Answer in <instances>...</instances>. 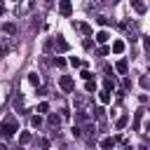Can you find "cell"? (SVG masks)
<instances>
[{"instance_id": "8992f818", "label": "cell", "mask_w": 150, "mask_h": 150, "mask_svg": "<svg viewBox=\"0 0 150 150\" xmlns=\"http://www.w3.org/2000/svg\"><path fill=\"white\" fill-rule=\"evenodd\" d=\"M59 12H61L63 16H70V14H73V5H70V0H61V5H59Z\"/></svg>"}, {"instance_id": "9c48e42d", "label": "cell", "mask_w": 150, "mask_h": 150, "mask_svg": "<svg viewBox=\"0 0 150 150\" xmlns=\"http://www.w3.org/2000/svg\"><path fill=\"white\" fill-rule=\"evenodd\" d=\"M94 38H96V42H98V45H105V42L110 40V33H108V30H98Z\"/></svg>"}, {"instance_id": "ba28073f", "label": "cell", "mask_w": 150, "mask_h": 150, "mask_svg": "<svg viewBox=\"0 0 150 150\" xmlns=\"http://www.w3.org/2000/svg\"><path fill=\"white\" fill-rule=\"evenodd\" d=\"M115 70H117L120 75H127V73H129V63H127L124 59H120V61L115 63Z\"/></svg>"}, {"instance_id": "9a60e30c", "label": "cell", "mask_w": 150, "mask_h": 150, "mask_svg": "<svg viewBox=\"0 0 150 150\" xmlns=\"http://www.w3.org/2000/svg\"><path fill=\"white\" fill-rule=\"evenodd\" d=\"M30 127L40 129V127H42V115H33V117H30Z\"/></svg>"}, {"instance_id": "ac0fdd59", "label": "cell", "mask_w": 150, "mask_h": 150, "mask_svg": "<svg viewBox=\"0 0 150 150\" xmlns=\"http://www.w3.org/2000/svg\"><path fill=\"white\" fill-rule=\"evenodd\" d=\"M0 28H2L5 33H9V35H14V33H16V26H14V23H2Z\"/></svg>"}, {"instance_id": "8fae6325", "label": "cell", "mask_w": 150, "mask_h": 150, "mask_svg": "<svg viewBox=\"0 0 150 150\" xmlns=\"http://www.w3.org/2000/svg\"><path fill=\"white\" fill-rule=\"evenodd\" d=\"M14 108H16L19 112H26V108H23V96H21V94L14 96Z\"/></svg>"}, {"instance_id": "d590c367", "label": "cell", "mask_w": 150, "mask_h": 150, "mask_svg": "<svg viewBox=\"0 0 150 150\" xmlns=\"http://www.w3.org/2000/svg\"><path fill=\"white\" fill-rule=\"evenodd\" d=\"M138 150H148V145H141V148H138Z\"/></svg>"}, {"instance_id": "f546056e", "label": "cell", "mask_w": 150, "mask_h": 150, "mask_svg": "<svg viewBox=\"0 0 150 150\" xmlns=\"http://www.w3.org/2000/svg\"><path fill=\"white\" fill-rule=\"evenodd\" d=\"M54 63H56L59 68H63V66H66V59H61V56H56V59H54Z\"/></svg>"}, {"instance_id": "4316f807", "label": "cell", "mask_w": 150, "mask_h": 150, "mask_svg": "<svg viewBox=\"0 0 150 150\" xmlns=\"http://www.w3.org/2000/svg\"><path fill=\"white\" fill-rule=\"evenodd\" d=\"M96 21H98L101 26H108V23H110V19H108V16H96Z\"/></svg>"}, {"instance_id": "8d00e7d4", "label": "cell", "mask_w": 150, "mask_h": 150, "mask_svg": "<svg viewBox=\"0 0 150 150\" xmlns=\"http://www.w3.org/2000/svg\"><path fill=\"white\" fill-rule=\"evenodd\" d=\"M14 150H23V148H14Z\"/></svg>"}, {"instance_id": "74e56055", "label": "cell", "mask_w": 150, "mask_h": 150, "mask_svg": "<svg viewBox=\"0 0 150 150\" xmlns=\"http://www.w3.org/2000/svg\"><path fill=\"white\" fill-rule=\"evenodd\" d=\"M112 2H117V0H112Z\"/></svg>"}, {"instance_id": "7c38bea8", "label": "cell", "mask_w": 150, "mask_h": 150, "mask_svg": "<svg viewBox=\"0 0 150 150\" xmlns=\"http://www.w3.org/2000/svg\"><path fill=\"white\" fill-rule=\"evenodd\" d=\"M112 145H115V138H112V136H105V138L101 141V148H103V150H112Z\"/></svg>"}, {"instance_id": "5bb4252c", "label": "cell", "mask_w": 150, "mask_h": 150, "mask_svg": "<svg viewBox=\"0 0 150 150\" xmlns=\"http://www.w3.org/2000/svg\"><path fill=\"white\" fill-rule=\"evenodd\" d=\"M30 138H33V136H30V131H21V134H19V143H21V145L30 143Z\"/></svg>"}, {"instance_id": "e0dca14e", "label": "cell", "mask_w": 150, "mask_h": 150, "mask_svg": "<svg viewBox=\"0 0 150 150\" xmlns=\"http://www.w3.org/2000/svg\"><path fill=\"white\" fill-rule=\"evenodd\" d=\"M7 91H9V84H0V105L5 103V98H7Z\"/></svg>"}, {"instance_id": "44dd1931", "label": "cell", "mask_w": 150, "mask_h": 150, "mask_svg": "<svg viewBox=\"0 0 150 150\" xmlns=\"http://www.w3.org/2000/svg\"><path fill=\"white\" fill-rule=\"evenodd\" d=\"M87 120H89V115H87V112H82V110H80V112L75 115V122H80V124H84Z\"/></svg>"}, {"instance_id": "6da1fadb", "label": "cell", "mask_w": 150, "mask_h": 150, "mask_svg": "<svg viewBox=\"0 0 150 150\" xmlns=\"http://www.w3.org/2000/svg\"><path fill=\"white\" fill-rule=\"evenodd\" d=\"M16 131H19V120H16V115H7V117L0 122V138L7 141V138H12Z\"/></svg>"}, {"instance_id": "277c9868", "label": "cell", "mask_w": 150, "mask_h": 150, "mask_svg": "<svg viewBox=\"0 0 150 150\" xmlns=\"http://www.w3.org/2000/svg\"><path fill=\"white\" fill-rule=\"evenodd\" d=\"M54 47H56V54H63V52H68L70 49V45L61 38V35H56V40H54Z\"/></svg>"}, {"instance_id": "5b68a950", "label": "cell", "mask_w": 150, "mask_h": 150, "mask_svg": "<svg viewBox=\"0 0 150 150\" xmlns=\"http://www.w3.org/2000/svg\"><path fill=\"white\" fill-rule=\"evenodd\" d=\"M47 124H49L52 129H59V124H61V115H56V112H49V115H47Z\"/></svg>"}, {"instance_id": "3957f363", "label": "cell", "mask_w": 150, "mask_h": 150, "mask_svg": "<svg viewBox=\"0 0 150 150\" xmlns=\"http://www.w3.org/2000/svg\"><path fill=\"white\" fill-rule=\"evenodd\" d=\"M21 5H16V16H23L33 9V0H19Z\"/></svg>"}, {"instance_id": "83f0119b", "label": "cell", "mask_w": 150, "mask_h": 150, "mask_svg": "<svg viewBox=\"0 0 150 150\" xmlns=\"http://www.w3.org/2000/svg\"><path fill=\"white\" fill-rule=\"evenodd\" d=\"M80 77H82V80H91V77H94V75H91V73H89V70H87V68H84V70H82V73H80Z\"/></svg>"}, {"instance_id": "603a6c76", "label": "cell", "mask_w": 150, "mask_h": 150, "mask_svg": "<svg viewBox=\"0 0 150 150\" xmlns=\"http://www.w3.org/2000/svg\"><path fill=\"white\" fill-rule=\"evenodd\" d=\"M94 117L103 122V117H105V110H103V108H94Z\"/></svg>"}, {"instance_id": "30bf717a", "label": "cell", "mask_w": 150, "mask_h": 150, "mask_svg": "<svg viewBox=\"0 0 150 150\" xmlns=\"http://www.w3.org/2000/svg\"><path fill=\"white\" fill-rule=\"evenodd\" d=\"M124 47H127V45H124V40H112V47H110V49H112V54H122V52H124Z\"/></svg>"}, {"instance_id": "4dcf8cb0", "label": "cell", "mask_w": 150, "mask_h": 150, "mask_svg": "<svg viewBox=\"0 0 150 150\" xmlns=\"http://www.w3.org/2000/svg\"><path fill=\"white\" fill-rule=\"evenodd\" d=\"M40 148H42V150H49V141H47V138H40Z\"/></svg>"}, {"instance_id": "7a4b0ae2", "label": "cell", "mask_w": 150, "mask_h": 150, "mask_svg": "<svg viewBox=\"0 0 150 150\" xmlns=\"http://www.w3.org/2000/svg\"><path fill=\"white\" fill-rule=\"evenodd\" d=\"M59 87H61L66 94H73V91H75V80H73L70 75H61V80H59Z\"/></svg>"}, {"instance_id": "d6a6232c", "label": "cell", "mask_w": 150, "mask_h": 150, "mask_svg": "<svg viewBox=\"0 0 150 150\" xmlns=\"http://www.w3.org/2000/svg\"><path fill=\"white\" fill-rule=\"evenodd\" d=\"M7 52H9V47H7V45H0V56H5Z\"/></svg>"}, {"instance_id": "f35d334b", "label": "cell", "mask_w": 150, "mask_h": 150, "mask_svg": "<svg viewBox=\"0 0 150 150\" xmlns=\"http://www.w3.org/2000/svg\"><path fill=\"white\" fill-rule=\"evenodd\" d=\"M16 2H19V0H16Z\"/></svg>"}, {"instance_id": "d4e9b609", "label": "cell", "mask_w": 150, "mask_h": 150, "mask_svg": "<svg viewBox=\"0 0 150 150\" xmlns=\"http://www.w3.org/2000/svg\"><path fill=\"white\" fill-rule=\"evenodd\" d=\"M28 82H30V84H40V77H38V73H30V75H28Z\"/></svg>"}, {"instance_id": "836d02e7", "label": "cell", "mask_w": 150, "mask_h": 150, "mask_svg": "<svg viewBox=\"0 0 150 150\" xmlns=\"http://www.w3.org/2000/svg\"><path fill=\"white\" fill-rule=\"evenodd\" d=\"M122 84H124V89H131V80H129V77H124V82H122Z\"/></svg>"}, {"instance_id": "f1b7e54d", "label": "cell", "mask_w": 150, "mask_h": 150, "mask_svg": "<svg viewBox=\"0 0 150 150\" xmlns=\"http://www.w3.org/2000/svg\"><path fill=\"white\" fill-rule=\"evenodd\" d=\"M141 87H143V89H148V87H150V80H148V75H143V77H141Z\"/></svg>"}, {"instance_id": "2e32d148", "label": "cell", "mask_w": 150, "mask_h": 150, "mask_svg": "<svg viewBox=\"0 0 150 150\" xmlns=\"http://www.w3.org/2000/svg\"><path fill=\"white\" fill-rule=\"evenodd\" d=\"M127 122H129V115H122V117H117L115 127H117V129H124V127H127Z\"/></svg>"}, {"instance_id": "4fadbf2b", "label": "cell", "mask_w": 150, "mask_h": 150, "mask_svg": "<svg viewBox=\"0 0 150 150\" xmlns=\"http://www.w3.org/2000/svg\"><path fill=\"white\" fill-rule=\"evenodd\" d=\"M98 101H101L103 105H108V103H110V91H105V89L98 91Z\"/></svg>"}, {"instance_id": "1f68e13d", "label": "cell", "mask_w": 150, "mask_h": 150, "mask_svg": "<svg viewBox=\"0 0 150 150\" xmlns=\"http://www.w3.org/2000/svg\"><path fill=\"white\" fill-rule=\"evenodd\" d=\"M96 54H98V56H105V54H108V47H98Z\"/></svg>"}, {"instance_id": "7402d4cb", "label": "cell", "mask_w": 150, "mask_h": 150, "mask_svg": "<svg viewBox=\"0 0 150 150\" xmlns=\"http://www.w3.org/2000/svg\"><path fill=\"white\" fill-rule=\"evenodd\" d=\"M77 28H80L84 35H91V26H89V23H77Z\"/></svg>"}, {"instance_id": "e575fe53", "label": "cell", "mask_w": 150, "mask_h": 150, "mask_svg": "<svg viewBox=\"0 0 150 150\" xmlns=\"http://www.w3.org/2000/svg\"><path fill=\"white\" fill-rule=\"evenodd\" d=\"M2 14H5V2L0 0V16H2Z\"/></svg>"}, {"instance_id": "484cf974", "label": "cell", "mask_w": 150, "mask_h": 150, "mask_svg": "<svg viewBox=\"0 0 150 150\" xmlns=\"http://www.w3.org/2000/svg\"><path fill=\"white\" fill-rule=\"evenodd\" d=\"M70 66H73V68H80V66H82V61H80L77 56H70Z\"/></svg>"}, {"instance_id": "d6986e66", "label": "cell", "mask_w": 150, "mask_h": 150, "mask_svg": "<svg viewBox=\"0 0 150 150\" xmlns=\"http://www.w3.org/2000/svg\"><path fill=\"white\" fill-rule=\"evenodd\" d=\"M103 89H105V91H112V89H115V80H112V77H105V82H103Z\"/></svg>"}, {"instance_id": "ffe728a7", "label": "cell", "mask_w": 150, "mask_h": 150, "mask_svg": "<svg viewBox=\"0 0 150 150\" xmlns=\"http://www.w3.org/2000/svg\"><path fill=\"white\" fill-rule=\"evenodd\" d=\"M45 112H49V103H47V101H42V103L38 105V115H45Z\"/></svg>"}, {"instance_id": "52a82bcc", "label": "cell", "mask_w": 150, "mask_h": 150, "mask_svg": "<svg viewBox=\"0 0 150 150\" xmlns=\"http://www.w3.org/2000/svg\"><path fill=\"white\" fill-rule=\"evenodd\" d=\"M131 7H134L136 14H145V9H148V5L143 0H131Z\"/></svg>"}, {"instance_id": "cb8c5ba5", "label": "cell", "mask_w": 150, "mask_h": 150, "mask_svg": "<svg viewBox=\"0 0 150 150\" xmlns=\"http://www.w3.org/2000/svg\"><path fill=\"white\" fill-rule=\"evenodd\" d=\"M84 89H87L89 94H91V91H96V82H94V80H87V84H84Z\"/></svg>"}]
</instances>
